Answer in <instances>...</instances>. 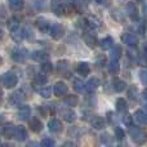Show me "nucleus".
<instances>
[{
    "label": "nucleus",
    "mask_w": 147,
    "mask_h": 147,
    "mask_svg": "<svg viewBox=\"0 0 147 147\" xmlns=\"http://www.w3.org/2000/svg\"><path fill=\"white\" fill-rule=\"evenodd\" d=\"M84 41L85 44L89 47V48H94L98 43V39H97V35L92 31H85L84 32Z\"/></svg>",
    "instance_id": "obj_11"
},
{
    "label": "nucleus",
    "mask_w": 147,
    "mask_h": 147,
    "mask_svg": "<svg viewBox=\"0 0 147 147\" xmlns=\"http://www.w3.org/2000/svg\"><path fill=\"white\" fill-rule=\"evenodd\" d=\"M14 133H16V125H13L12 123H7L1 127V136L7 140L14 138Z\"/></svg>",
    "instance_id": "obj_10"
},
{
    "label": "nucleus",
    "mask_w": 147,
    "mask_h": 147,
    "mask_svg": "<svg viewBox=\"0 0 147 147\" xmlns=\"http://www.w3.org/2000/svg\"><path fill=\"white\" fill-rule=\"evenodd\" d=\"M99 4L105 5V7H109V5H110V0H101V3H99Z\"/></svg>",
    "instance_id": "obj_49"
},
{
    "label": "nucleus",
    "mask_w": 147,
    "mask_h": 147,
    "mask_svg": "<svg viewBox=\"0 0 147 147\" xmlns=\"http://www.w3.org/2000/svg\"><path fill=\"white\" fill-rule=\"evenodd\" d=\"M76 119H78V115H76L75 111H72V110H66V111H63V120L65 121L72 124V123L76 121Z\"/></svg>",
    "instance_id": "obj_28"
},
{
    "label": "nucleus",
    "mask_w": 147,
    "mask_h": 147,
    "mask_svg": "<svg viewBox=\"0 0 147 147\" xmlns=\"http://www.w3.org/2000/svg\"><path fill=\"white\" fill-rule=\"evenodd\" d=\"M138 75H140L141 83H142L143 85H147V69H142Z\"/></svg>",
    "instance_id": "obj_42"
},
{
    "label": "nucleus",
    "mask_w": 147,
    "mask_h": 147,
    "mask_svg": "<svg viewBox=\"0 0 147 147\" xmlns=\"http://www.w3.org/2000/svg\"><path fill=\"white\" fill-rule=\"evenodd\" d=\"M54 145H56V142H54L52 138L45 137L43 141H41V146H44V147H52V146H54Z\"/></svg>",
    "instance_id": "obj_43"
},
{
    "label": "nucleus",
    "mask_w": 147,
    "mask_h": 147,
    "mask_svg": "<svg viewBox=\"0 0 147 147\" xmlns=\"http://www.w3.org/2000/svg\"><path fill=\"white\" fill-rule=\"evenodd\" d=\"M76 72L79 74V75L81 76H86L89 75V72H90V65L88 63V62H78L76 63V67H75Z\"/></svg>",
    "instance_id": "obj_15"
},
{
    "label": "nucleus",
    "mask_w": 147,
    "mask_h": 147,
    "mask_svg": "<svg viewBox=\"0 0 147 147\" xmlns=\"http://www.w3.org/2000/svg\"><path fill=\"white\" fill-rule=\"evenodd\" d=\"M121 41L129 48H137L138 47V38L132 32H124L121 35Z\"/></svg>",
    "instance_id": "obj_7"
},
{
    "label": "nucleus",
    "mask_w": 147,
    "mask_h": 147,
    "mask_svg": "<svg viewBox=\"0 0 147 147\" xmlns=\"http://www.w3.org/2000/svg\"><path fill=\"white\" fill-rule=\"evenodd\" d=\"M142 97H143V99H145L146 103H147V89H145V90L142 92Z\"/></svg>",
    "instance_id": "obj_50"
},
{
    "label": "nucleus",
    "mask_w": 147,
    "mask_h": 147,
    "mask_svg": "<svg viewBox=\"0 0 147 147\" xmlns=\"http://www.w3.org/2000/svg\"><path fill=\"white\" fill-rule=\"evenodd\" d=\"M65 103H66L67 106H70V107L78 106V103H79L78 96H75V94H71V96H66V97H65Z\"/></svg>",
    "instance_id": "obj_35"
},
{
    "label": "nucleus",
    "mask_w": 147,
    "mask_h": 147,
    "mask_svg": "<svg viewBox=\"0 0 147 147\" xmlns=\"http://www.w3.org/2000/svg\"><path fill=\"white\" fill-rule=\"evenodd\" d=\"M99 45H101V48L103 49V51H111V49L115 47L114 39H112L111 36H106V38H103V39L101 40Z\"/></svg>",
    "instance_id": "obj_22"
},
{
    "label": "nucleus",
    "mask_w": 147,
    "mask_h": 147,
    "mask_svg": "<svg viewBox=\"0 0 147 147\" xmlns=\"http://www.w3.org/2000/svg\"><path fill=\"white\" fill-rule=\"evenodd\" d=\"M14 140L18 142H23L27 140V130L25 129V127H16V133H14Z\"/></svg>",
    "instance_id": "obj_19"
},
{
    "label": "nucleus",
    "mask_w": 147,
    "mask_h": 147,
    "mask_svg": "<svg viewBox=\"0 0 147 147\" xmlns=\"http://www.w3.org/2000/svg\"><path fill=\"white\" fill-rule=\"evenodd\" d=\"M8 5L12 10H21L23 7H25V0H8Z\"/></svg>",
    "instance_id": "obj_27"
},
{
    "label": "nucleus",
    "mask_w": 147,
    "mask_h": 147,
    "mask_svg": "<svg viewBox=\"0 0 147 147\" xmlns=\"http://www.w3.org/2000/svg\"><path fill=\"white\" fill-rule=\"evenodd\" d=\"M35 25H36V27H38V30L41 31V32H49V28H51L52 23H49V21L47 20V18L39 17L38 20L35 21Z\"/></svg>",
    "instance_id": "obj_13"
},
{
    "label": "nucleus",
    "mask_w": 147,
    "mask_h": 147,
    "mask_svg": "<svg viewBox=\"0 0 147 147\" xmlns=\"http://www.w3.org/2000/svg\"><path fill=\"white\" fill-rule=\"evenodd\" d=\"M28 56H30L28 51L26 48H22V47H17V48H14L12 51V53H10V57H12V59L14 62H17V63L25 62L26 59L28 58Z\"/></svg>",
    "instance_id": "obj_4"
},
{
    "label": "nucleus",
    "mask_w": 147,
    "mask_h": 147,
    "mask_svg": "<svg viewBox=\"0 0 147 147\" xmlns=\"http://www.w3.org/2000/svg\"><path fill=\"white\" fill-rule=\"evenodd\" d=\"M51 9L57 17H63L66 14V8L62 0H51Z\"/></svg>",
    "instance_id": "obj_5"
},
{
    "label": "nucleus",
    "mask_w": 147,
    "mask_h": 147,
    "mask_svg": "<svg viewBox=\"0 0 147 147\" xmlns=\"http://www.w3.org/2000/svg\"><path fill=\"white\" fill-rule=\"evenodd\" d=\"M57 71H58V74H61V75H65V76L69 75L70 74V63H69V61L63 59V61L57 62Z\"/></svg>",
    "instance_id": "obj_18"
},
{
    "label": "nucleus",
    "mask_w": 147,
    "mask_h": 147,
    "mask_svg": "<svg viewBox=\"0 0 147 147\" xmlns=\"http://www.w3.org/2000/svg\"><path fill=\"white\" fill-rule=\"evenodd\" d=\"M98 63L99 66H105L106 65V58L105 57H98Z\"/></svg>",
    "instance_id": "obj_48"
},
{
    "label": "nucleus",
    "mask_w": 147,
    "mask_h": 147,
    "mask_svg": "<svg viewBox=\"0 0 147 147\" xmlns=\"http://www.w3.org/2000/svg\"><path fill=\"white\" fill-rule=\"evenodd\" d=\"M112 88H114L115 92L121 93V92H124L125 89H127V83H125L124 80H120V79H115V80L112 81Z\"/></svg>",
    "instance_id": "obj_26"
},
{
    "label": "nucleus",
    "mask_w": 147,
    "mask_h": 147,
    "mask_svg": "<svg viewBox=\"0 0 147 147\" xmlns=\"http://www.w3.org/2000/svg\"><path fill=\"white\" fill-rule=\"evenodd\" d=\"M7 26H8V30H9L10 32L18 30V28H20V18L18 17H10L9 20L7 21Z\"/></svg>",
    "instance_id": "obj_25"
},
{
    "label": "nucleus",
    "mask_w": 147,
    "mask_h": 147,
    "mask_svg": "<svg viewBox=\"0 0 147 147\" xmlns=\"http://www.w3.org/2000/svg\"><path fill=\"white\" fill-rule=\"evenodd\" d=\"M65 146H74V143L72 142H66L65 143Z\"/></svg>",
    "instance_id": "obj_51"
},
{
    "label": "nucleus",
    "mask_w": 147,
    "mask_h": 147,
    "mask_svg": "<svg viewBox=\"0 0 147 147\" xmlns=\"http://www.w3.org/2000/svg\"><path fill=\"white\" fill-rule=\"evenodd\" d=\"M30 116H31V109L28 106H21L20 109H18L17 117L21 120V121L30 120Z\"/></svg>",
    "instance_id": "obj_16"
},
{
    "label": "nucleus",
    "mask_w": 147,
    "mask_h": 147,
    "mask_svg": "<svg viewBox=\"0 0 147 147\" xmlns=\"http://www.w3.org/2000/svg\"><path fill=\"white\" fill-rule=\"evenodd\" d=\"M90 124L94 129H103L105 120H103V117H101V116H94L93 119L90 120Z\"/></svg>",
    "instance_id": "obj_30"
},
{
    "label": "nucleus",
    "mask_w": 147,
    "mask_h": 147,
    "mask_svg": "<svg viewBox=\"0 0 147 147\" xmlns=\"http://www.w3.org/2000/svg\"><path fill=\"white\" fill-rule=\"evenodd\" d=\"M41 71L43 72H45L47 75H48V74H51L52 71H53V65L51 63V62H43V63H41Z\"/></svg>",
    "instance_id": "obj_40"
},
{
    "label": "nucleus",
    "mask_w": 147,
    "mask_h": 147,
    "mask_svg": "<svg viewBox=\"0 0 147 147\" xmlns=\"http://www.w3.org/2000/svg\"><path fill=\"white\" fill-rule=\"evenodd\" d=\"M25 34H26V36H27L28 40H31V39L34 38V32L30 30V28H26V30H25Z\"/></svg>",
    "instance_id": "obj_47"
},
{
    "label": "nucleus",
    "mask_w": 147,
    "mask_h": 147,
    "mask_svg": "<svg viewBox=\"0 0 147 147\" xmlns=\"http://www.w3.org/2000/svg\"><path fill=\"white\" fill-rule=\"evenodd\" d=\"M70 5L74 8V10H76L78 13H85L86 9L89 7V1L90 0H69Z\"/></svg>",
    "instance_id": "obj_8"
},
{
    "label": "nucleus",
    "mask_w": 147,
    "mask_h": 147,
    "mask_svg": "<svg viewBox=\"0 0 147 147\" xmlns=\"http://www.w3.org/2000/svg\"><path fill=\"white\" fill-rule=\"evenodd\" d=\"M128 109H129V106H128L127 101H125L124 98H117L116 99V111L119 112V114H127L128 112Z\"/></svg>",
    "instance_id": "obj_23"
},
{
    "label": "nucleus",
    "mask_w": 147,
    "mask_h": 147,
    "mask_svg": "<svg viewBox=\"0 0 147 147\" xmlns=\"http://www.w3.org/2000/svg\"><path fill=\"white\" fill-rule=\"evenodd\" d=\"M115 137H116V140L119 141V142H123V141L125 140V133L120 127L115 128Z\"/></svg>",
    "instance_id": "obj_39"
},
{
    "label": "nucleus",
    "mask_w": 147,
    "mask_h": 147,
    "mask_svg": "<svg viewBox=\"0 0 147 147\" xmlns=\"http://www.w3.org/2000/svg\"><path fill=\"white\" fill-rule=\"evenodd\" d=\"M32 5L38 12L45 10L47 8V0H32Z\"/></svg>",
    "instance_id": "obj_36"
},
{
    "label": "nucleus",
    "mask_w": 147,
    "mask_h": 147,
    "mask_svg": "<svg viewBox=\"0 0 147 147\" xmlns=\"http://www.w3.org/2000/svg\"><path fill=\"white\" fill-rule=\"evenodd\" d=\"M99 80L97 78H93V79H90V80H88V83L85 84V90H86V93H89V94H92L94 90H96L97 88L99 86Z\"/></svg>",
    "instance_id": "obj_21"
},
{
    "label": "nucleus",
    "mask_w": 147,
    "mask_h": 147,
    "mask_svg": "<svg viewBox=\"0 0 147 147\" xmlns=\"http://www.w3.org/2000/svg\"><path fill=\"white\" fill-rule=\"evenodd\" d=\"M137 61H138V63H140L141 66H147V56L146 54H140Z\"/></svg>",
    "instance_id": "obj_45"
},
{
    "label": "nucleus",
    "mask_w": 147,
    "mask_h": 147,
    "mask_svg": "<svg viewBox=\"0 0 147 147\" xmlns=\"http://www.w3.org/2000/svg\"><path fill=\"white\" fill-rule=\"evenodd\" d=\"M28 124H30V129L32 130L34 133H39L43 130V123H41V120L39 119V117H31L30 120H28Z\"/></svg>",
    "instance_id": "obj_17"
},
{
    "label": "nucleus",
    "mask_w": 147,
    "mask_h": 147,
    "mask_svg": "<svg viewBox=\"0 0 147 147\" xmlns=\"http://www.w3.org/2000/svg\"><path fill=\"white\" fill-rule=\"evenodd\" d=\"M85 21H86V25H88V27L90 28V30L92 28H97V27L101 26V21H99L97 17H92V16H89V17L85 18Z\"/></svg>",
    "instance_id": "obj_31"
},
{
    "label": "nucleus",
    "mask_w": 147,
    "mask_h": 147,
    "mask_svg": "<svg viewBox=\"0 0 147 147\" xmlns=\"http://www.w3.org/2000/svg\"><path fill=\"white\" fill-rule=\"evenodd\" d=\"M67 92H69V86H67L63 81H58V83L54 84V88H53L54 96H57V97L66 96Z\"/></svg>",
    "instance_id": "obj_12"
},
{
    "label": "nucleus",
    "mask_w": 147,
    "mask_h": 147,
    "mask_svg": "<svg viewBox=\"0 0 147 147\" xmlns=\"http://www.w3.org/2000/svg\"><path fill=\"white\" fill-rule=\"evenodd\" d=\"M47 81H48V78H47V74L45 72H39L35 75V80H34V84L35 85H45Z\"/></svg>",
    "instance_id": "obj_29"
},
{
    "label": "nucleus",
    "mask_w": 147,
    "mask_h": 147,
    "mask_svg": "<svg viewBox=\"0 0 147 147\" xmlns=\"http://www.w3.org/2000/svg\"><path fill=\"white\" fill-rule=\"evenodd\" d=\"M25 36H26L25 30H21V28H18V30H16L12 32V39L16 41V43H21Z\"/></svg>",
    "instance_id": "obj_32"
},
{
    "label": "nucleus",
    "mask_w": 147,
    "mask_h": 147,
    "mask_svg": "<svg viewBox=\"0 0 147 147\" xmlns=\"http://www.w3.org/2000/svg\"><path fill=\"white\" fill-rule=\"evenodd\" d=\"M134 119L140 123L141 125H147V112L143 111V110H137L134 112Z\"/></svg>",
    "instance_id": "obj_24"
},
{
    "label": "nucleus",
    "mask_w": 147,
    "mask_h": 147,
    "mask_svg": "<svg viewBox=\"0 0 147 147\" xmlns=\"http://www.w3.org/2000/svg\"><path fill=\"white\" fill-rule=\"evenodd\" d=\"M121 54H123L121 47L115 45L114 48L111 49V53H110V58H111V59H117V61H119L120 57H121Z\"/></svg>",
    "instance_id": "obj_34"
},
{
    "label": "nucleus",
    "mask_w": 147,
    "mask_h": 147,
    "mask_svg": "<svg viewBox=\"0 0 147 147\" xmlns=\"http://www.w3.org/2000/svg\"><path fill=\"white\" fill-rule=\"evenodd\" d=\"M48 129L52 133H59L62 132V123L58 119H52L48 123Z\"/></svg>",
    "instance_id": "obj_20"
},
{
    "label": "nucleus",
    "mask_w": 147,
    "mask_h": 147,
    "mask_svg": "<svg viewBox=\"0 0 147 147\" xmlns=\"http://www.w3.org/2000/svg\"><path fill=\"white\" fill-rule=\"evenodd\" d=\"M72 84H74V89H75L78 93H80V92H83V89H85V84H83V81H81L80 79H74Z\"/></svg>",
    "instance_id": "obj_38"
},
{
    "label": "nucleus",
    "mask_w": 147,
    "mask_h": 147,
    "mask_svg": "<svg viewBox=\"0 0 147 147\" xmlns=\"http://www.w3.org/2000/svg\"><path fill=\"white\" fill-rule=\"evenodd\" d=\"M120 70V65H119V61L117 59H111L109 63V71L110 74H112V75H116L117 72H119Z\"/></svg>",
    "instance_id": "obj_33"
},
{
    "label": "nucleus",
    "mask_w": 147,
    "mask_h": 147,
    "mask_svg": "<svg viewBox=\"0 0 147 147\" xmlns=\"http://www.w3.org/2000/svg\"><path fill=\"white\" fill-rule=\"evenodd\" d=\"M133 117H134V116H132V115H128V114H125V116H123V121H124V124H127L128 127H130V125H133V124H132V121H133Z\"/></svg>",
    "instance_id": "obj_44"
},
{
    "label": "nucleus",
    "mask_w": 147,
    "mask_h": 147,
    "mask_svg": "<svg viewBox=\"0 0 147 147\" xmlns=\"http://www.w3.org/2000/svg\"><path fill=\"white\" fill-rule=\"evenodd\" d=\"M101 142L102 143H110V141H111V137H110V134H107V133H105V134L101 136Z\"/></svg>",
    "instance_id": "obj_46"
},
{
    "label": "nucleus",
    "mask_w": 147,
    "mask_h": 147,
    "mask_svg": "<svg viewBox=\"0 0 147 147\" xmlns=\"http://www.w3.org/2000/svg\"><path fill=\"white\" fill-rule=\"evenodd\" d=\"M127 13L129 16V18L133 22H137L140 20V9H138L137 4L133 1H128L127 4Z\"/></svg>",
    "instance_id": "obj_9"
},
{
    "label": "nucleus",
    "mask_w": 147,
    "mask_h": 147,
    "mask_svg": "<svg viewBox=\"0 0 147 147\" xmlns=\"http://www.w3.org/2000/svg\"><path fill=\"white\" fill-rule=\"evenodd\" d=\"M128 97H129L130 101L136 102L138 99V89L136 86H130L129 90H128Z\"/></svg>",
    "instance_id": "obj_37"
},
{
    "label": "nucleus",
    "mask_w": 147,
    "mask_h": 147,
    "mask_svg": "<svg viewBox=\"0 0 147 147\" xmlns=\"http://www.w3.org/2000/svg\"><path fill=\"white\" fill-rule=\"evenodd\" d=\"M1 83H3V85H4V88H7V89L14 88V86L18 84V76H17V74L13 72V71H7L5 74H3Z\"/></svg>",
    "instance_id": "obj_3"
},
{
    "label": "nucleus",
    "mask_w": 147,
    "mask_h": 147,
    "mask_svg": "<svg viewBox=\"0 0 147 147\" xmlns=\"http://www.w3.org/2000/svg\"><path fill=\"white\" fill-rule=\"evenodd\" d=\"M128 133H129L132 141L134 143H137V145H145V143H147V132L145 129H142V128L130 125Z\"/></svg>",
    "instance_id": "obj_1"
},
{
    "label": "nucleus",
    "mask_w": 147,
    "mask_h": 147,
    "mask_svg": "<svg viewBox=\"0 0 147 147\" xmlns=\"http://www.w3.org/2000/svg\"><path fill=\"white\" fill-rule=\"evenodd\" d=\"M25 101H26V94H25V92L21 90V89L14 90L9 96V99H8V102H9V105L12 107H21L25 103Z\"/></svg>",
    "instance_id": "obj_2"
},
{
    "label": "nucleus",
    "mask_w": 147,
    "mask_h": 147,
    "mask_svg": "<svg viewBox=\"0 0 147 147\" xmlns=\"http://www.w3.org/2000/svg\"><path fill=\"white\" fill-rule=\"evenodd\" d=\"M145 52H146V53H147V44H146V45H145Z\"/></svg>",
    "instance_id": "obj_52"
},
{
    "label": "nucleus",
    "mask_w": 147,
    "mask_h": 147,
    "mask_svg": "<svg viewBox=\"0 0 147 147\" xmlns=\"http://www.w3.org/2000/svg\"><path fill=\"white\" fill-rule=\"evenodd\" d=\"M30 57L34 59L35 62H39V63H43V62H47L49 59V54L44 51H35L30 54Z\"/></svg>",
    "instance_id": "obj_14"
},
{
    "label": "nucleus",
    "mask_w": 147,
    "mask_h": 147,
    "mask_svg": "<svg viewBox=\"0 0 147 147\" xmlns=\"http://www.w3.org/2000/svg\"><path fill=\"white\" fill-rule=\"evenodd\" d=\"M63 34H65V28L61 23H53V25L51 26V28H49V35H51V38L53 39V40H59V39H62Z\"/></svg>",
    "instance_id": "obj_6"
},
{
    "label": "nucleus",
    "mask_w": 147,
    "mask_h": 147,
    "mask_svg": "<svg viewBox=\"0 0 147 147\" xmlns=\"http://www.w3.org/2000/svg\"><path fill=\"white\" fill-rule=\"evenodd\" d=\"M39 93H40V96L43 97V98H49V97L52 96V88H51V86L41 88L40 90H39Z\"/></svg>",
    "instance_id": "obj_41"
}]
</instances>
